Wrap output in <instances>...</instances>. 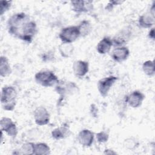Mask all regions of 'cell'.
<instances>
[{
    "mask_svg": "<svg viewBox=\"0 0 155 155\" xmlns=\"http://www.w3.org/2000/svg\"><path fill=\"white\" fill-rule=\"evenodd\" d=\"M7 28L11 36L28 44L32 42L38 31L36 22L24 12L13 14L7 20Z\"/></svg>",
    "mask_w": 155,
    "mask_h": 155,
    "instance_id": "6da1fadb",
    "label": "cell"
},
{
    "mask_svg": "<svg viewBox=\"0 0 155 155\" xmlns=\"http://www.w3.org/2000/svg\"><path fill=\"white\" fill-rule=\"evenodd\" d=\"M17 96L18 93L15 87H3L1 92V104L2 109L7 111H13L17 103Z\"/></svg>",
    "mask_w": 155,
    "mask_h": 155,
    "instance_id": "7a4b0ae2",
    "label": "cell"
},
{
    "mask_svg": "<svg viewBox=\"0 0 155 155\" xmlns=\"http://www.w3.org/2000/svg\"><path fill=\"white\" fill-rule=\"evenodd\" d=\"M35 81L36 84L44 87H54L59 82L58 77L54 73L48 70H42L35 74Z\"/></svg>",
    "mask_w": 155,
    "mask_h": 155,
    "instance_id": "3957f363",
    "label": "cell"
},
{
    "mask_svg": "<svg viewBox=\"0 0 155 155\" xmlns=\"http://www.w3.org/2000/svg\"><path fill=\"white\" fill-rule=\"evenodd\" d=\"M80 38V33L78 25H70L61 29L59 33V38L62 42L72 44Z\"/></svg>",
    "mask_w": 155,
    "mask_h": 155,
    "instance_id": "277c9868",
    "label": "cell"
},
{
    "mask_svg": "<svg viewBox=\"0 0 155 155\" xmlns=\"http://www.w3.org/2000/svg\"><path fill=\"white\" fill-rule=\"evenodd\" d=\"M56 92L61 97H66L79 91L78 86L71 81H61L54 86Z\"/></svg>",
    "mask_w": 155,
    "mask_h": 155,
    "instance_id": "5b68a950",
    "label": "cell"
},
{
    "mask_svg": "<svg viewBox=\"0 0 155 155\" xmlns=\"http://www.w3.org/2000/svg\"><path fill=\"white\" fill-rule=\"evenodd\" d=\"M117 79V77L113 75L99 79L97 83V88L100 95L103 97H107Z\"/></svg>",
    "mask_w": 155,
    "mask_h": 155,
    "instance_id": "8992f818",
    "label": "cell"
},
{
    "mask_svg": "<svg viewBox=\"0 0 155 155\" xmlns=\"http://www.w3.org/2000/svg\"><path fill=\"white\" fill-rule=\"evenodd\" d=\"M132 31L130 28L127 27L118 31L111 38L113 45L114 47L125 46V45L131 39Z\"/></svg>",
    "mask_w": 155,
    "mask_h": 155,
    "instance_id": "52a82bcc",
    "label": "cell"
},
{
    "mask_svg": "<svg viewBox=\"0 0 155 155\" xmlns=\"http://www.w3.org/2000/svg\"><path fill=\"white\" fill-rule=\"evenodd\" d=\"M155 23V7L153 2L150 10L138 18V24L142 28H151Z\"/></svg>",
    "mask_w": 155,
    "mask_h": 155,
    "instance_id": "ba28073f",
    "label": "cell"
},
{
    "mask_svg": "<svg viewBox=\"0 0 155 155\" xmlns=\"http://www.w3.org/2000/svg\"><path fill=\"white\" fill-rule=\"evenodd\" d=\"M33 118L35 124L38 126H44L48 124L50 120V114L47 109L39 106L33 111Z\"/></svg>",
    "mask_w": 155,
    "mask_h": 155,
    "instance_id": "9c48e42d",
    "label": "cell"
},
{
    "mask_svg": "<svg viewBox=\"0 0 155 155\" xmlns=\"http://www.w3.org/2000/svg\"><path fill=\"white\" fill-rule=\"evenodd\" d=\"M1 130L8 136L15 138L16 137L18 131L16 124L8 117H2L0 120Z\"/></svg>",
    "mask_w": 155,
    "mask_h": 155,
    "instance_id": "30bf717a",
    "label": "cell"
},
{
    "mask_svg": "<svg viewBox=\"0 0 155 155\" xmlns=\"http://www.w3.org/2000/svg\"><path fill=\"white\" fill-rule=\"evenodd\" d=\"M145 99V96L142 91L134 90L126 96L125 101L130 107L137 108L142 105Z\"/></svg>",
    "mask_w": 155,
    "mask_h": 155,
    "instance_id": "8fae6325",
    "label": "cell"
},
{
    "mask_svg": "<svg viewBox=\"0 0 155 155\" xmlns=\"http://www.w3.org/2000/svg\"><path fill=\"white\" fill-rule=\"evenodd\" d=\"M94 137V133L91 130L88 129H83L79 132L77 139L79 143L81 146L88 148L93 143Z\"/></svg>",
    "mask_w": 155,
    "mask_h": 155,
    "instance_id": "7c38bea8",
    "label": "cell"
},
{
    "mask_svg": "<svg viewBox=\"0 0 155 155\" xmlns=\"http://www.w3.org/2000/svg\"><path fill=\"white\" fill-rule=\"evenodd\" d=\"M130 51L128 47L126 46L116 47L111 51V57L116 62H122L125 61L129 57Z\"/></svg>",
    "mask_w": 155,
    "mask_h": 155,
    "instance_id": "4fadbf2b",
    "label": "cell"
},
{
    "mask_svg": "<svg viewBox=\"0 0 155 155\" xmlns=\"http://www.w3.org/2000/svg\"><path fill=\"white\" fill-rule=\"evenodd\" d=\"M71 9L77 13H87L93 8V5L91 1L76 0L70 2Z\"/></svg>",
    "mask_w": 155,
    "mask_h": 155,
    "instance_id": "5bb4252c",
    "label": "cell"
},
{
    "mask_svg": "<svg viewBox=\"0 0 155 155\" xmlns=\"http://www.w3.org/2000/svg\"><path fill=\"white\" fill-rule=\"evenodd\" d=\"M72 69L76 76L84 77L89 71V63L84 60H76L72 65Z\"/></svg>",
    "mask_w": 155,
    "mask_h": 155,
    "instance_id": "9a60e30c",
    "label": "cell"
},
{
    "mask_svg": "<svg viewBox=\"0 0 155 155\" xmlns=\"http://www.w3.org/2000/svg\"><path fill=\"white\" fill-rule=\"evenodd\" d=\"M113 45L111 38L109 36H104L97 44L96 50L100 54H105L108 53Z\"/></svg>",
    "mask_w": 155,
    "mask_h": 155,
    "instance_id": "2e32d148",
    "label": "cell"
},
{
    "mask_svg": "<svg viewBox=\"0 0 155 155\" xmlns=\"http://www.w3.org/2000/svg\"><path fill=\"white\" fill-rule=\"evenodd\" d=\"M71 133V132L69 127L67 126L62 125L53 130L51 133V136L53 139L59 140L69 137Z\"/></svg>",
    "mask_w": 155,
    "mask_h": 155,
    "instance_id": "e0dca14e",
    "label": "cell"
},
{
    "mask_svg": "<svg viewBox=\"0 0 155 155\" xmlns=\"http://www.w3.org/2000/svg\"><path fill=\"white\" fill-rule=\"evenodd\" d=\"M12 72L9 60L5 56L0 57V76L2 78L8 76Z\"/></svg>",
    "mask_w": 155,
    "mask_h": 155,
    "instance_id": "ac0fdd59",
    "label": "cell"
},
{
    "mask_svg": "<svg viewBox=\"0 0 155 155\" xmlns=\"http://www.w3.org/2000/svg\"><path fill=\"white\" fill-rule=\"evenodd\" d=\"M58 50L62 58H69L73 54L74 47L72 44L62 42L58 46Z\"/></svg>",
    "mask_w": 155,
    "mask_h": 155,
    "instance_id": "d6986e66",
    "label": "cell"
},
{
    "mask_svg": "<svg viewBox=\"0 0 155 155\" xmlns=\"http://www.w3.org/2000/svg\"><path fill=\"white\" fill-rule=\"evenodd\" d=\"M51 153V149L48 145L45 142L35 143L33 154L48 155Z\"/></svg>",
    "mask_w": 155,
    "mask_h": 155,
    "instance_id": "ffe728a7",
    "label": "cell"
},
{
    "mask_svg": "<svg viewBox=\"0 0 155 155\" xmlns=\"http://www.w3.org/2000/svg\"><path fill=\"white\" fill-rule=\"evenodd\" d=\"M77 25L79 30L80 37L84 38L89 35L92 30V26L90 22L86 19L81 21Z\"/></svg>",
    "mask_w": 155,
    "mask_h": 155,
    "instance_id": "44dd1931",
    "label": "cell"
},
{
    "mask_svg": "<svg viewBox=\"0 0 155 155\" xmlns=\"http://www.w3.org/2000/svg\"><path fill=\"white\" fill-rule=\"evenodd\" d=\"M142 71L145 74L149 77H153L155 74L154 63L153 60H147L143 62L142 65Z\"/></svg>",
    "mask_w": 155,
    "mask_h": 155,
    "instance_id": "7402d4cb",
    "label": "cell"
},
{
    "mask_svg": "<svg viewBox=\"0 0 155 155\" xmlns=\"http://www.w3.org/2000/svg\"><path fill=\"white\" fill-rule=\"evenodd\" d=\"M35 143L33 142H25L23 143L19 150H16V151H14L13 154H33V149H34Z\"/></svg>",
    "mask_w": 155,
    "mask_h": 155,
    "instance_id": "603a6c76",
    "label": "cell"
},
{
    "mask_svg": "<svg viewBox=\"0 0 155 155\" xmlns=\"http://www.w3.org/2000/svg\"><path fill=\"white\" fill-rule=\"evenodd\" d=\"M139 146V142L134 137L127 138L124 142V147L128 150H134Z\"/></svg>",
    "mask_w": 155,
    "mask_h": 155,
    "instance_id": "cb8c5ba5",
    "label": "cell"
},
{
    "mask_svg": "<svg viewBox=\"0 0 155 155\" xmlns=\"http://www.w3.org/2000/svg\"><path fill=\"white\" fill-rule=\"evenodd\" d=\"M97 142L99 143H104L108 142L109 139V134L104 131H101L95 135Z\"/></svg>",
    "mask_w": 155,
    "mask_h": 155,
    "instance_id": "d4e9b609",
    "label": "cell"
},
{
    "mask_svg": "<svg viewBox=\"0 0 155 155\" xmlns=\"http://www.w3.org/2000/svg\"><path fill=\"white\" fill-rule=\"evenodd\" d=\"M12 6V1L1 0L0 1V15L2 16L5 12L9 10Z\"/></svg>",
    "mask_w": 155,
    "mask_h": 155,
    "instance_id": "484cf974",
    "label": "cell"
},
{
    "mask_svg": "<svg viewBox=\"0 0 155 155\" xmlns=\"http://www.w3.org/2000/svg\"><path fill=\"white\" fill-rule=\"evenodd\" d=\"M123 2H124V1H110L107 4V5L106 6V8H107V10H111L113 8V7L114 6L122 4Z\"/></svg>",
    "mask_w": 155,
    "mask_h": 155,
    "instance_id": "4316f807",
    "label": "cell"
},
{
    "mask_svg": "<svg viewBox=\"0 0 155 155\" xmlns=\"http://www.w3.org/2000/svg\"><path fill=\"white\" fill-rule=\"evenodd\" d=\"M53 53H51L50 51H48L47 53H44L42 56L41 57V59H42L43 61L46 62V61H50L53 59Z\"/></svg>",
    "mask_w": 155,
    "mask_h": 155,
    "instance_id": "83f0119b",
    "label": "cell"
},
{
    "mask_svg": "<svg viewBox=\"0 0 155 155\" xmlns=\"http://www.w3.org/2000/svg\"><path fill=\"white\" fill-rule=\"evenodd\" d=\"M148 37L150 39L154 41L155 35H154V27H152L150 28V30L148 33Z\"/></svg>",
    "mask_w": 155,
    "mask_h": 155,
    "instance_id": "f1b7e54d",
    "label": "cell"
},
{
    "mask_svg": "<svg viewBox=\"0 0 155 155\" xmlns=\"http://www.w3.org/2000/svg\"><path fill=\"white\" fill-rule=\"evenodd\" d=\"M103 154H110V155H111V154H117V153L116 151H114V150H111V149L107 148V149H105V150H104V151L103 152Z\"/></svg>",
    "mask_w": 155,
    "mask_h": 155,
    "instance_id": "f546056e",
    "label": "cell"
}]
</instances>
